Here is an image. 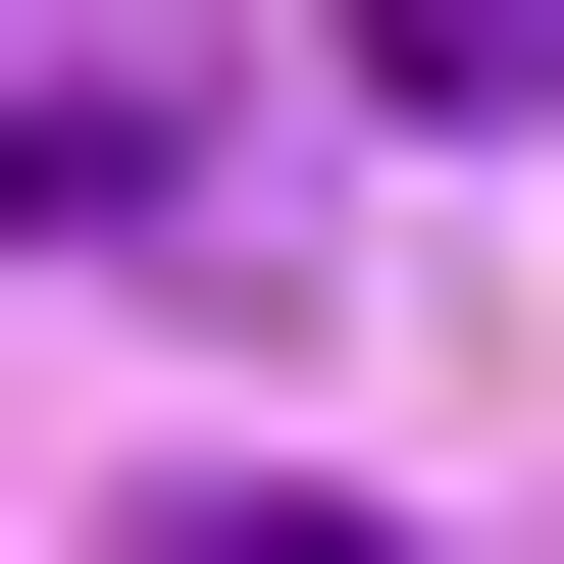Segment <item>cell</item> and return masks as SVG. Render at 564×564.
<instances>
[{"label":"cell","instance_id":"6da1fadb","mask_svg":"<svg viewBox=\"0 0 564 564\" xmlns=\"http://www.w3.org/2000/svg\"><path fill=\"white\" fill-rule=\"evenodd\" d=\"M359 104H564V0H359Z\"/></svg>","mask_w":564,"mask_h":564},{"label":"cell","instance_id":"7a4b0ae2","mask_svg":"<svg viewBox=\"0 0 564 564\" xmlns=\"http://www.w3.org/2000/svg\"><path fill=\"white\" fill-rule=\"evenodd\" d=\"M154 564H411V513H359V462H206V513H154Z\"/></svg>","mask_w":564,"mask_h":564}]
</instances>
